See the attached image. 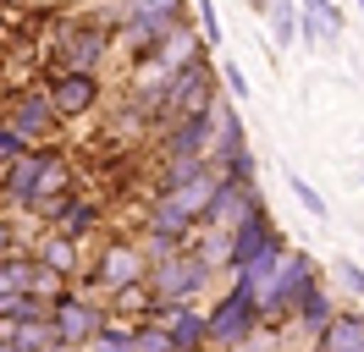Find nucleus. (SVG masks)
<instances>
[{"mask_svg": "<svg viewBox=\"0 0 364 352\" xmlns=\"http://www.w3.org/2000/svg\"><path fill=\"white\" fill-rule=\"evenodd\" d=\"M133 347H138V352H182V347H177V336L160 325V319H144V325H133Z\"/></svg>", "mask_w": 364, "mask_h": 352, "instance_id": "aec40b11", "label": "nucleus"}, {"mask_svg": "<svg viewBox=\"0 0 364 352\" xmlns=\"http://www.w3.org/2000/svg\"><path fill=\"white\" fill-rule=\"evenodd\" d=\"M298 11H304L309 22H320L331 44H337V39H342V28H348V17H342V6H337V0H298Z\"/></svg>", "mask_w": 364, "mask_h": 352, "instance_id": "6ab92c4d", "label": "nucleus"}, {"mask_svg": "<svg viewBox=\"0 0 364 352\" xmlns=\"http://www.w3.org/2000/svg\"><path fill=\"white\" fill-rule=\"evenodd\" d=\"M309 286H315V259H309V253H293V248H287V253H282V270H276V281L265 286V297H259V303H265V319H271V325L293 319L298 297H304Z\"/></svg>", "mask_w": 364, "mask_h": 352, "instance_id": "39448f33", "label": "nucleus"}, {"mask_svg": "<svg viewBox=\"0 0 364 352\" xmlns=\"http://www.w3.org/2000/svg\"><path fill=\"white\" fill-rule=\"evenodd\" d=\"M138 281H149V253H144L138 242H105L100 259L77 275V292H89V297H111V292L138 286Z\"/></svg>", "mask_w": 364, "mask_h": 352, "instance_id": "7ed1b4c3", "label": "nucleus"}, {"mask_svg": "<svg viewBox=\"0 0 364 352\" xmlns=\"http://www.w3.org/2000/svg\"><path fill=\"white\" fill-rule=\"evenodd\" d=\"M45 165H50V149H28V154H17V160L0 171V198H6V204H17V209H28V204L39 198Z\"/></svg>", "mask_w": 364, "mask_h": 352, "instance_id": "9b49d317", "label": "nucleus"}, {"mask_svg": "<svg viewBox=\"0 0 364 352\" xmlns=\"http://www.w3.org/2000/svg\"><path fill=\"white\" fill-rule=\"evenodd\" d=\"M72 352H83V347H72Z\"/></svg>", "mask_w": 364, "mask_h": 352, "instance_id": "7c9ffc66", "label": "nucleus"}, {"mask_svg": "<svg viewBox=\"0 0 364 352\" xmlns=\"http://www.w3.org/2000/svg\"><path fill=\"white\" fill-rule=\"evenodd\" d=\"M105 319H111V314L94 308V297H89V292H77V286H72L61 303H50V325H55V336H61L67 347H89L94 336L105 330Z\"/></svg>", "mask_w": 364, "mask_h": 352, "instance_id": "423d86ee", "label": "nucleus"}, {"mask_svg": "<svg viewBox=\"0 0 364 352\" xmlns=\"http://www.w3.org/2000/svg\"><path fill=\"white\" fill-rule=\"evenodd\" d=\"M199 28H205V44L215 50L221 44V11H215V0H199Z\"/></svg>", "mask_w": 364, "mask_h": 352, "instance_id": "bb28decb", "label": "nucleus"}, {"mask_svg": "<svg viewBox=\"0 0 364 352\" xmlns=\"http://www.w3.org/2000/svg\"><path fill=\"white\" fill-rule=\"evenodd\" d=\"M271 325L265 319V303H259V292H254L243 275H232V286L210 303V341L227 352L237 347V341H249V336H259V330Z\"/></svg>", "mask_w": 364, "mask_h": 352, "instance_id": "f257e3e1", "label": "nucleus"}, {"mask_svg": "<svg viewBox=\"0 0 364 352\" xmlns=\"http://www.w3.org/2000/svg\"><path fill=\"white\" fill-rule=\"evenodd\" d=\"M83 352H138L133 347V325H122V319H105V330L94 336Z\"/></svg>", "mask_w": 364, "mask_h": 352, "instance_id": "5701e85b", "label": "nucleus"}, {"mask_svg": "<svg viewBox=\"0 0 364 352\" xmlns=\"http://www.w3.org/2000/svg\"><path fill=\"white\" fill-rule=\"evenodd\" d=\"M331 270H337V281L353 292V297H364V264L359 259H331Z\"/></svg>", "mask_w": 364, "mask_h": 352, "instance_id": "393cba45", "label": "nucleus"}, {"mask_svg": "<svg viewBox=\"0 0 364 352\" xmlns=\"http://www.w3.org/2000/svg\"><path fill=\"white\" fill-rule=\"evenodd\" d=\"M210 149H215V110L210 116H177L160 138L166 160H210Z\"/></svg>", "mask_w": 364, "mask_h": 352, "instance_id": "6e6552de", "label": "nucleus"}, {"mask_svg": "<svg viewBox=\"0 0 364 352\" xmlns=\"http://www.w3.org/2000/svg\"><path fill=\"white\" fill-rule=\"evenodd\" d=\"M17 347L23 352H50V347H61V336H55L50 319H28V325H17Z\"/></svg>", "mask_w": 364, "mask_h": 352, "instance_id": "4be33fe9", "label": "nucleus"}, {"mask_svg": "<svg viewBox=\"0 0 364 352\" xmlns=\"http://www.w3.org/2000/svg\"><path fill=\"white\" fill-rule=\"evenodd\" d=\"M28 253H33V259H39V264H50L55 275H72V281L83 275V242L61 237L55 226H45V231L33 237V248H28Z\"/></svg>", "mask_w": 364, "mask_h": 352, "instance_id": "ddd939ff", "label": "nucleus"}, {"mask_svg": "<svg viewBox=\"0 0 364 352\" xmlns=\"http://www.w3.org/2000/svg\"><path fill=\"white\" fill-rule=\"evenodd\" d=\"M155 319L177 336L182 352H210L215 347V341H210V308H199V303H160Z\"/></svg>", "mask_w": 364, "mask_h": 352, "instance_id": "1a4fd4ad", "label": "nucleus"}, {"mask_svg": "<svg viewBox=\"0 0 364 352\" xmlns=\"http://www.w3.org/2000/svg\"><path fill=\"white\" fill-rule=\"evenodd\" d=\"M215 264L199 253V248H182V253H166V259H149V292L160 303H199L205 297Z\"/></svg>", "mask_w": 364, "mask_h": 352, "instance_id": "f03ea898", "label": "nucleus"}, {"mask_svg": "<svg viewBox=\"0 0 364 352\" xmlns=\"http://www.w3.org/2000/svg\"><path fill=\"white\" fill-rule=\"evenodd\" d=\"M50 226H55L61 237L83 242L89 231H100V226H105V209H100V198H83V193H72V198H67V209H61V215L50 220Z\"/></svg>", "mask_w": 364, "mask_h": 352, "instance_id": "2eb2a0df", "label": "nucleus"}, {"mask_svg": "<svg viewBox=\"0 0 364 352\" xmlns=\"http://www.w3.org/2000/svg\"><path fill=\"white\" fill-rule=\"evenodd\" d=\"M282 248H287V237L276 231V220L265 215V209H254L243 226H232V231H227V253H221V270L243 275L249 264H259L265 253H282Z\"/></svg>", "mask_w": 364, "mask_h": 352, "instance_id": "20e7f679", "label": "nucleus"}, {"mask_svg": "<svg viewBox=\"0 0 364 352\" xmlns=\"http://www.w3.org/2000/svg\"><path fill=\"white\" fill-rule=\"evenodd\" d=\"M227 352H282V336H276V325H271V330H259V336H249V341H237V347H227Z\"/></svg>", "mask_w": 364, "mask_h": 352, "instance_id": "cd10ccee", "label": "nucleus"}, {"mask_svg": "<svg viewBox=\"0 0 364 352\" xmlns=\"http://www.w3.org/2000/svg\"><path fill=\"white\" fill-rule=\"evenodd\" d=\"M6 121L28 138V149L50 143L55 127H61V116H55V105H50V88H28V94H17V99L6 105Z\"/></svg>", "mask_w": 364, "mask_h": 352, "instance_id": "0eeeda50", "label": "nucleus"}, {"mask_svg": "<svg viewBox=\"0 0 364 352\" xmlns=\"http://www.w3.org/2000/svg\"><path fill=\"white\" fill-rule=\"evenodd\" d=\"M359 11H364V0H359Z\"/></svg>", "mask_w": 364, "mask_h": 352, "instance_id": "2f4dec72", "label": "nucleus"}, {"mask_svg": "<svg viewBox=\"0 0 364 352\" xmlns=\"http://www.w3.org/2000/svg\"><path fill=\"white\" fill-rule=\"evenodd\" d=\"M17 154H28V138H23L17 127H11L6 116H0V171H6V165H11Z\"/></svg>", "mask_w": 364, "mask_h": 352, "instance_id": "b1692460", "label": "nucleus"}, {"mask_svg": "<svg viewBox=\"0 0 364 352\" xmlns=\"http://www.w3.org/2000/svg\"><path fill=\"white\" fill-rule=\"evenodd\" d=\"M0 352H23V347H17V341H11V347H0Z\"/></svg>", "mask_w": 364, "mask_h": 352, "instance_id": "c756f323", "label": "nucleus"}, {"mask_svg": "<svg viewBox=\"0 0 364 352\" xmlns=\"http://www.w3.org/2000/svg\"><path fill=\"white\" fill-rule=\"evenodd\" d=\"M331 319H337V303H331V297L320 292V281H315L309 292H304V297H298V308H293V325L304 330V336H320V330L331 325Z\"/></svg>", "mask_w": 364, "mask_h": 352, "instance_id": "f3484780", "label": "nucleus"}, {"mask_svg": "<svg viewBox=\"0 0 364 352\" xmlns=\"http://www.w3.org/2000/svg\"><path fill=\"white\" fill-rule=\"evenodd\" d=\"M221 176H227V171H221ZM254 209H265L254 182H221V193H215V204H210L205 226H215V231H232V226H243Z\"/></svg>", "mask_w": 364, "mask_h": 352, "instance_id": "f8f14e48", "label": "nucleus"}, {"mask_svg": "<svg viewBox=\"0 0 364 352\" xmlns=\"http://www.w3.org/2000/svg\"><path fill=\"white\" fill-rule=\"evenodd\" d=\"M287 187H293V198L304 204V215L315 220V226H326V220H331V204H326V198L309 187V176H293V171H287Z\"/></svg>", "mask_w": 364, "mask_h": 352, "instance_id": "412c9836", "label": "nucleus"}, {"mask_svg": "<svg viewBox=\"0 0 364 352\" xmlns=\"http://www.w3.org/2000/svg\"><path fill=\"white\" fill-rule=\"evenodd\" d=\"M221 83H227V99H249V94H254V88H249V72H243L237 61L221 66Z\"/></svg>", "mask_w": 364, "mask_h": 352, "instance_id": "a878e982", "label": "nucleus"}, {"mask_svg": "<svg viewBox=\"0 0 364 352\" xmlns=\"http://www.w3.org/2000/svg\"><path fill=\"white\" fill-rule=\"evenodd\" d=\"M100 55H105V33H100V28H67V33H61V44H55L61 72H94V66H100Z\"/></svg>", "mask_w": 364, "mask_h": 352, "instance_id": "4468645a", "label": "nucleus"}, {"mask_svg": "<svg viewBox=\"0 0 364 352\" xmlns=\"http://www.w3.org/2000/svg\"><path fill=\"white\" fill-rule=\"evenodd\" d=\"M315 352H364V314L337 308V319L315 336Z\"/></svg>", "mask_w": 364, "mask_h": 352, "instance_id": "dca6fc26", "label": "nucleus"}, {"mask_svg": "<svg viewBox=\"0 0 364 352\" xmlns=\"http://www.w3.org/2000/svg\"><path fill=\"white\" fill-rule=\"evenodd\" d=\"M359 182H364V171H359Z\"/></svg>", "mask_w": 364, "mask_h": 352, "instance_id": "473e14b6", "label": "nucleus"}, {"mask_svg": "<svg viewBox=\"0 0 364 352\" xmlns=\"http://www.w3.org/2000/svg\"><path fill=\"white\" fill-rule=\"evenodd\" d=\"M271 33H276V44H298V33H304L298 0H271Z\"/></svg>", "mask_w": 364, "mask_h": 352, "instance_id": "a211bd4d", "label": "nucleus"}, {"mask_svg": "<svg viewBox=\"0 0 364 352\" xmlns=\"http://www.w3.org/2000/svg\"><path fill=\"white\" fill-rule=\"evenodd\" d=\"M50 105L61 121H77V116H89L100 105V77L94 72H55L50 77Z\"/></svg>", "mask_w": 364, "mask_h": 352, "instance_id": "9d476101", "label": "nucleus"}, {"mask_svg": "<svg viewBox=\"0 0 364 352\" xmlns=\"http://www.w3.org/2000/svg\"><path fill=\"white\" fill-rule=\"evenodd\" d=\"M6 253H17V226L0 215V259H6Z\"/></svg>", "mask_w": 364, "mask_h": 352, "instance_id": "c85d7f7f", "label": "nucleus"}]
</instances>
